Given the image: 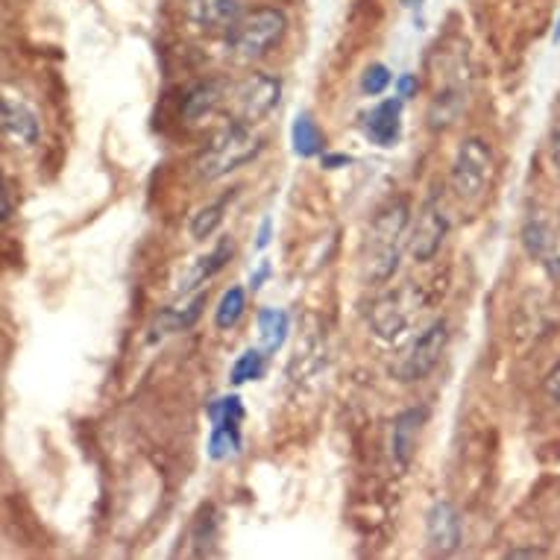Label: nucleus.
<instances>
[{
	"label": "nucleus",
	"mask_w": 560,
	"mask_h": 560,
	"mask_svg": "<svg viewBox=\"0 0 560 560\" xmlns=\"http://www.w3.org/2000/svg\"><path fill=\"white\" fill-rule=\"evenodd\" d=\"M352 159L349 156H323V167H329V171H335V167H343L349 165Z\"/></svg>",
	"instance_id": "obj_34"
},
{
	"label": "nucleus",
	"mask_w": 560,
	"mask_h": 560,
	"mask_svg": "<svg viewBox=\"0 0 560 560\" xmlns=\"http://www.w3.org/2000/svg\"><path fill=\"white\" fill-rule=\"evenodd\" d=\"M405 7H413V3H420V0H402Z\"/></svg>",
	"instance_id": "obj_37"
},
{
	"label": "nucleus",
	"mask_w": 560,
	"mask_h": 560,
	"mask_svg": "<svg viewBox=\"0 0 560 560\" xmlns=\"http://www.w3.org/2000/svg\"><path fill=\"white\" fill-rule=\"evenodd\" d=\"M508 558H546V551L542 549H511L508 551Z\"/></svg>",
	"instance_id": "obj_33"
},
{
	"label": "nucleus",
	"mask_w": 560,
	"mask_h": 560,
	"mask_svg": "<svg viewBox=\"0 0 560 560\" xmlns=\"http://www.w3.org/2000/svg\"><path fill=\"white\" fill-rule=\"evenodd\" d=\"M551 159H555V165H558V174H560V129L555 132V138H551Z\"/></svg>",
	"instance_id": "obj_35"
},
{
	"label": "nucleus",
	"mask_w": 560,
	"mask_h": 560,
	"mask_svg": "<svg viewBox=\"0 0 560 560\" xmlns=\"http://www.w3.org/2000/svg\"><path fill=\"white\" fill-rule=\"evenodd\" d=\"M202 305H206V294H197L188 305L183 308H165V312L156 317V329L159 335H174V331L191 329L197 317H200Z\"/></svg>",
	"instance_id": "obj_20"
},
{
	"label": "nucleus",
	"mask_w": 560,
	"mask_h": 560,
	"mask_svg": "<svg viewBox=\"0 0 560 560\" xmlns=\"http://www.w3.org/2000/svg\"><path fill=\"white\" fill-rule=\"evenodd\" d=\"M241 450V429L238 425H212L209 438V455L212 460H223Z\"/></svg>",
	"instance_id": "obj_24"
},
{
	"label": "nucleus",
	"mask_w": 560,
	"mask_h": 560,
	"mask_svg": "<svg viewBox=\"0 0 560 560\" xmlns=\"http://www.w3.org/2000/svg\"><path fill=\"white\" fill-rule=\"evenodd\" d=\"M523 247L551 282H560V223L551 214H528L523 223Z\"/></svg>",
	"instance_id": "obj_7"
},
{
	"label": "nucleus",
	"mask_w": 560,
	"mask_h": 560,
	"mask_svg": "<svg viewBox=\"0 0 560 560\" xmlns=\"http://www.w3.org/2000/svg\"><path fill=\"white\" fill-rule=\"evenodd\" d=\"M244 308H247V294H244V288H230V291L221 296L218 308H214V326L223 331L232 329V326H238V320L244 317Z\"/></svg>",
	"instance_id": "obj_21"
},
{
	"label": "nucleus",
	"mask_w": 560,
	"mask_h": 560,
	"mask_svg": "<svg viewBox=\"0 0 560 560\" xmlns=\"http://www.w3.org/2000/svg\"><path fill=\"white\" fill-rule=\"evenodd\" d=\"M209 420H212V425H241L244 405H241L238 396H221L209 405Z\"/></svg>",
	"instance_id": "obj_26"
},
{
	"label": "nucleus",
	"mask_w": 560,
	"mask_h": 560,
	"mask_svg": "<svg viewBox=\"0 0 560 560\" xmlns=\"http://www.w3.org/2000/svg\"><path fill=\"white\" fill-rule=\"evenodd\" d=\"M0 218H3V221H10V218H12V185H10V179L3 183V214H0Z\"/></svg>",
	"instance_id": "obj_31"
},
{
	"label": "nucleus",
	"mask_w": 560,
	"mask_h": 560,
	"mask_svg": "<svg viewBox=\"0 0 560 560\" xmlns=\"http://www.w3.org/2000/svg\"><path fill=\"white\" fill-rule=\"evenodd\" d=\"M387 85H390V71H387L382 62L370 65L368 71H364V77H361V92L370 94V97H376V94L385 92Z\"/></svg>",
	"instance_id": "obj_27"
},
{
	"label": "nucleus",
	"mask_w": 560,
	"mask_h": 560,
	"mask_svg": "<svg viewBox=\"0 0 560 560\" xmlns=\"http://www.w3.org/2000/svg\"><path fill=\"white\" fill-rule=\"evenodd\" d=\"M291 141H294V153L300 159H312L323 150V132L317 120L308 112H300L291 127Z\"/></svg>",
	"instance_id": "obj_19"
},
{
	"label": "nucleus",
	"mask_w": 560,
	"mask_h": 560,
	"mask_svg": "<svg viewBox=\"0 0 560 560\" xmlns=\"http://www.w3.org/2000/svg\"><path fill=\"white\" fill-rule=\"evenodd\" d=\"M446 343H450V323L434 320L420 338L411 340V347L405 349L402 355L396 359L390 373H394V378L405 382V385L423 382V378L441 364L443 352H446Z\"/></svg>",
	"instance_id": "obj_5"
},
{
	"label": "nucleus",
	"mask_w": 560,
	"mask_h": 560,
	"mask_svg": "<svg viewBox=\"0 0 560 560\" xmlns=\"http://www.w3.org/2000/svg\"><path fill=\"white\" fill-rule=\"evenodd\" d=\"M223 209H226V197H223V200H218V202H212V206H202L200 212L191 218V226H188V230H191V238L194 241L209 238V235H212V232L221 226Z\"/></svg>",
	"instance_id": "obj_23"
},
{
	"label": "nucleus",
	"mask_w": 560,
	"mask_h": 560,
	"mask_svg": "<svg viewBox=\"0 0 560 560\" xmlns=\"http://www.w3.org/2000/svg\"><path fill=\"white\" fill-rule=\"evenodd\" d=\"M223 97H230V94H226V83H223V80H209V83L194 85L183 103L185 120H200L202 115H209V112L218 109Z\"/></svg>",
	"instance_id": "obj_17"
},
{
	"label": "nucleus",
	"mask_w": 560,
	"mask_h": 560,
	"mask_svg": "<svg viewBox=\"0 0 560 560\" xmlns=\"http://www.w3.org/2000/svg\"><path fill=\"white\" fill-rule=\"evenodd\" d=\"M261 150V141L253 136V129L241 120H232L230 127H223L218 136L209 141V148L202 150L197 162H194V171L200 179L212 183V179H221V176L238 171L241 165H247L258 156Z\"/></svg>",
	"instance_id": "obj_2"
},
{
	"label": "nucleus",
	"mask_w": 560,
	"mask_h": 560,
	"mask_svg": "<svg viewBox=\"0 0 560 560\" xmlns=\"http://www.w3.org/2000/svg\"><path fill=\"white\" fill-rule=\"evenodd\" d=\"M265 368H267L265 349H247V352L238 355V361L232 364L230 382L232 385H247V382H256V378L265 376Z\"/></svg>",
	"instance_id": "obj_22"
},
{
	"label": "nucleus",
	"mask_w": 560,
	"mask_h": 560,
	"mask_svg": "<svg viewBox=\"0 0 560 560\" xmlns=\"http://www.w3.org/2000/svg\"><path fill=\"white\" fill-rule=\"evenodd\" d=\"M405 296H408V291L387 294L370 308V326H373V331H376L382 340L399 338L405 331V326H408V320H411L408 305H405Z\"/></svg>",
	"instance_id": "obj_12"
},
{
	"label": "nucleus",
	"mask_w": 560,
	"mask_h": 560,
	"mask_svg": "<svg viewBox=\"0 0 560 560\" xmlns=\"http://www.w3.org/2000/svg\"><path fill=\"white\" fill-rule=\"evenodd\" d=\"M323 361H326L323 335L320 331H305L303 340L296 343L294 359H291V364H288V376H291V382L314 376V373H320Z\"/></svg>",
	"instance_id": "obj_15"
},
{
	"label": "nucleus",
	"mask_w": 560,
	"mask_h": 560,
	"mask_svg": "<svg viewBox=\"0 0 560 560\" xmlns=\"http://www.w3.org/2000/svg\"><path fill=\"white\" fill-rule=\"evenodd\" d=\"M425 537L434 555H452L460 546V514L450 502H434L425 516Z\"/></svg>",
	"instance_id": "obj_10"
},
{
	"label": "nucleus",
	"mask_w": 560,
	"mask_h": 560,
	"mask_svg": "<svg viewBox=\"0 0 560 560\" xmlns=\"http://www.w3.org/2000/svg\"><path fill=\"white\" fill-rule=\"evenodd\" d=\"M542 390L549 396V402L555 405V408H560V364L549 370V376L542 382Z\"/></svg>",
	"instance_id": "obj_28"
},
{
	"label": "nucleus",
	"mask_w": 560,
	"mask_h": 560,
	"mask_svg": "<svg viewBox=\"0 0 560 560\" xmlns=\"http://www.w3.org/2000/svg\"><path fill=\"white\" fill-rule=\"evenodd\" d=\"M364 136L378 148H394L402 136V97H387L368 112Z\"/></svg>",
	"instance_id": "obj_11"
},
{
	"label": "nucleus",
	"mask_w": 560,
	"mask_h": 560,
	"mask_svg": "<svg viewBox=\"0 0 560 560\" xmlns=\"http://www.w3.org/2000/svg\"><path fill=\"white\" fill-rule=\"evenodd\" d=\"M191 540H194V546H197V555H206V551H209V546L218 540V520H214L212 505L202 508L200 516L194 520Z\"/></svg>",
	"instance_id": "obj_25"
},
{
	"label": "nucleus",
	"mask_w": 560,
	"mask_h": 560,
	"mask_svg": "<svg viewBox=\"0 0 560 560\" xmlns=\"http://www.w3.org/2000/svg\"><path fill=\"white\" fill-rule=\"evenodd\" d=\"M279 94H282V83L270 74H249L244 77L238 85H232V118L241 120V124H258L261 118H267L270 112L276 109L279 103Z\"/></svg>",
	"instance_id": "obj_6"
},
{
	"label": "nucleus",
	"mask_w": 560,
	"mask_h": 560,
	"mask_svg": "<svg viewBox=\"0 0 560 560\" xmlns=\"http://www.w3.org/2000/svg\"><path fill=\"white\" fill-rule=\"evenodd\" d=\"M232 256V241L230 238H221L218 241V247L209 253V256H202L194 261V267L185 273V279L179 282V294H188V291H194V288H200L202 282H209L218 270H223V265L230 261Z\"/></svg>",
	"instance_id": "obj_16"
},
{
	"label": "nucleus",
	"mask_w": 560,
	"mask_h": 560,
	"mask_svg": "<svg viewBox=\"0 0 560 560\" xmlns=\"http://www.w3.org/2000/svg\"><path fill=\"white\" fill-rule=\"evenodd\" d=\"M417 89H420V83H417V77L402 74V77H399V80H396V92H399V97H402V101L413 97V94H417Z\"/></svg>",
	"instance_id": "obj_29"
},
{
	"label": "nucleus",
	"mask_w": 560,
	"mask_h": 560,
	"mask_svg": "<svg viewBox=\"0 0 560 560\" xmlns=\"http://www.w3.org/2000/svg\"><path fill=\"white\" fill-rule=\"evenodd\" d=\"M0 118H3V136L10 138V141H19L21 148H33L38 141V136H42L36 112L30 109L27 103L3 97Z\"/></svg>",
	"instance_id": "obj_13"
},
{
	"label": "nucleus",
	"mask_w": 560,
	"mask_h": 560,
	"mask_svg": "<svg viewBox=\"0 0 560 560\" xmlns=\"http://www.w3.org/2000/svg\"><path fill=\"white\" fill-rule=\"evenodd\" d=\"M405 230H408V202L394 200L378 209L368 235V273L373 282H387L399 267Z\"/></svg>",
	"instance_id": "obj_1"
},
{
	"label": "nucleus",
	"mask_w": 560,
	"mask_h": 560,
	"mask_svg": "<svg viewBox=\"0 0 560 560\" xmlns=\"http://www.w3.org/2000/svg\"><path fill=\"white\" fill-rule=\"evenodd\" d=\"M493 174V153L481 138H467L458 148V156L452 162V191L464 202H476L485 197L487 183Z\"/></svg>",
	"instance_id": "obj_4"
},
{
	"label": "nucleus",
	"mask_w": 560,
	"mask_h": 560,
	"mask_svg": "<svg viewBox=\"0 0 560 560\" xmlns=\"http://www.w3.org/2000/svg\"><path fill=\"white\" fill-rule=\"evenodd\" d=\"M555 42H560V15H558V24H555Z\"/></svg>",
	"instance_id": "obj_36"
},
{
	"label": "nucleus",
	"mask_w": 560,
	"mask_h": 560,
	"mask_svg": "<svg viewBox=\"0 0 560 560\" xmlns=\"http://www.w3.org/2000/svg\"><path fill=\"white\" fill-rule=\"evenodd\" d=\"M285 30L288 21L279 10H273V7L253 10L226 33V36H230L226 38V47H230V54L235 62H256V59L267 56L279 42H282Z\"/></svg>",
	"instance_id": "obj_3"
},
{
	"label": "nucleus",
	"mask_w": 560,
	"mask_h": 560,
	"mask_svg": "<svg viewBox=\"0 0 560 560\" xmlns=\"http://www.w3.org/2000/svg\"><path fill=\"white\" fill-rule=\"evenodd\" d=\"M267 276H270V265H267V261H261V267H258L256 273H253V279H249V288H253V291H258Z\"/></svg>",
	"instance_id": "obj_32"
},
{
	"label": "nucleus",
	"mask_w": 560,
	"mask_h": 560,
	"mask_svg": "<svg viewBox=\"0 0 560 560\" xmlns=\"http://www.w3.org/2000/svg\"><path fill=\"white\" fill-rule=\"evenodd\" d=\"M288 329H291V317L282 308H261L258 312V338H261V349L267 355L282 349L288 338Z\"/></svg>",
	"instance_id": "obj_18"
},
{
	"label": "nucleus",
	"mask_w": 560,
	"mask_h": 560,
	"mask_svg": "<svg viewBox=\"0 0 560 560\" xmlns=\"http://www.w3.org/2000/svg\"><path fill=\"white\" fill-rule=\"evenodd\" d=\"M446 232H450V221H446V214H443L441 202L429 200L417 214V223H413L411 238H408V249H411V256L417 261H432L438 256V249H441L443 238H446Z\"/></svg>",
	"instance_id": "obj_8"
},
{
	"label": "nucleus",
	"mask_w": 560,
	"mask_h": 560,
	"mask_svg": "<svg viewBox=\"0 0 560 560\" xmlns=\"http://www.w3.org/2000/svg\"><path fill=\"white\" fill-rule=\"evenodd\" d=\"M185 19L206 33H230L244 15L238 0H185Z\"/></svg>",
	"instance_id": "obj_9"
},
{
	"label": "nucleus",
	"mask_w": 560,
	"mask_h": 560,
	"mask_svg": "<svg viewBox=\"0 0 560 560\" xmlns=\"http://www.w3.org/2000/svg\"><path fill=\"white\" fill-rule=\"evenodd\" d=\"M429 411L425 408H408L394 420V458L399 460V467H408L417 452V441H420V429H423Z\"/></svg>",
	"instance_id": "obj_14"
},
{
	"label": "nucleus",
	"mask_w": 560,
	"mask_h": 560,
	"mask_svg": "<svg viewBox=\"0 0 560 560\" xmlns=\"http://www.w3.org/2000/svg\"><path fill=\"white\" fill-rule=\"evenodd\" d=\"M270 232H273V221L265 218V221H261V230H258V241H256L258 249H265L267 244H270Z\"/></svg>",
	"instance_id": "obj_30"
}]
</instances>
